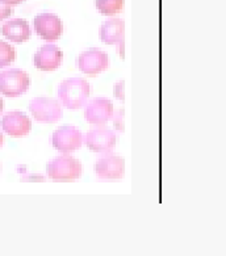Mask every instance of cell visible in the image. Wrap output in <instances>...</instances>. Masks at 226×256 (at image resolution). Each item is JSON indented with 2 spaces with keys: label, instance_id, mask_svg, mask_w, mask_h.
Wrapping results in <instances>:
<instances>
[{
  "label": "cell",
  "instance_id": "4fadbf2b",
  "mask_svg": "<svg viewBox=\"0 0 226 256\" xmlns=\"http://www.w3.org/2000/svg\"><path fill=\"white\" fill-rule=\"evenodd\" d=\"M0 126L12 137H22L32 130V121L22 112H10L0 120Z\"/></svg>",
  "mask_w": 226,
  "mask_h": 256
},
{
  "label": "cell",
  "instance_id": "5bb4252c",
  "mask_svg": "<svg viewBox=\"0 0 226 256\" xmlns=\"http://www.w3.org/2000/svg\"><path fill=\"white\" fill-rule=\"evenodd\" d=\"M0 33L12 42L22 44L28 41L32 36V29L29 24L22 18H14L10 20L0 28Z\"/></svg>",
  "mask_w": 226,
  "mask_h": 256
},
{
  "label": "cell",
  "instance_id": "ffe728a7",
  "mask_svg": "<svg viewBox=\"0 0 226 256\" xmlns=\"http://www.w3.org/2000/svg\"><path fill=\"white\" fill-rule=\"evenodd\" d=\"M3 4H7V6H18V4L22 3V2H25V0H0Z\"/></svg>",
  "mask_w": 226,
  "mask_h": 256
},
{
  "label": "cell",
  "instance_id": "3957f363",
  "mask_svg": "<svg viewBox=\"0 0 226 256\" xmlns=\"http://www.w3.org/2000/svg\"><path fill=\"white\" fill-rule=\"evenodd\" d=\"M30 86V78L22 68H8L0 72V94L7 98L24 95Z\"/></svg>",
  "mask_w": 226,
  "mask_h": 256
},
{
  "label": "cell",
  "instance_id": "d6986e66",
  "mask_svg": "<svg viewBox=\"0 0 226 256\" xmlns=\"http://www.w3.org/2000/svg\"><path fill=\"white\" fill-rule=\"evenodd\" d=\"M122 88H124V82H120L118 84L114 87L116 90V96L117 98H120V100H124V94H122Z\"/></svg>",
  "mask_w": 226,
  "mask_h": 256
},
{
  "label": "cell",
  "instance_id": "6da1fadb",
  "mask_svg": "<svg viewBox=\"0 0 226 256\" xmlns=\"http://www.w3.org/2000/svg\"><path fill=\"white\" fill-rule=\"evenodd\" d=\"M58 98L68 109H80L87 104L91 94L90 83L82 78H70L58 86Z\"/></svg>",
  "mask_w": 226,
  "mask_h": 256
},
{
  "label": "cell",
  "instance_id": "ac0fdd59",
  "mask_svg": "<svg viewBox=\"0 0 226 256\" xmlns=\"http://www.w3.org/2000/svg\"><path fill=\"white\" fill-rule=\"evenodd\" d=\"M14 12V10L11 8V6H7V4H3L0 2V22L4 20V18H10Z\"/></svg>",
  "mask_w": 226,
  "mask_h": 256
},
{
  "label": "cell",
  "instance_id": "e0dca14e",
  "mask_svg": "<svg viewBox=\"0 0 226 256\" xmlns=\"http://www.w3.org/2000/svg\"><path fill=\"white\" fill-rule=\"evenodd\" d=\"M122 114H124V110L122 109H120L118 112H113L112 117H110V120L113 121V124H114V126H116V129L118 130V132H124V122H122Z\"/></svg>",
  "mask_w": 226,
  "mask_h": 256
},
{
  "label": "cell",
  "instance_id": "7402d4cb",
  "mask_svg": "<svg viewBox=\"0 0 226 256\" xmlns=\"http://www.w3.org/2000/svg\"><path fill=\"white\" fill-rule=\"evenodd\" d=\"M3 144H4V137H3V134L0 133V148L3 146Z\"/></svg>",
  "mask_w": 226,
  "mask_h": 256
},
{
  "label": "cell",
  "instance_id": "ba28073f",
  "mask_svg": "<svg viewBox=\"0 0 226 256\" xmlns=\"http://www.w3.org/2000/svg\"><path fill=\"white\" fill-rule=\"evenodd\" d=\"M79 70L87 75H98L106 70L110 64V60L106 52L100 49H90L82 53L76 60Z\"/></svg>",
  "mask_w": 226,
  "mask_h": 256
},
{
  "label": "cell",
  "instance_id": "5b68a950",
  "mask_svg": "<svg viewBox=\"0 0 226 256\" xmlns=\"http://www.w3.org/2000/svg\"><path fill=\"white\" fill-rule=\"evenodd\" d=\"M84 142V137L79 129L75 126H60L54 132L52 144L54 148H56L64 154H70L72 151L82 148Z\"/></svg>",
  "mask_w": 226,
  "mask_h": 256
},
{
  "label": "cell",
  "instance_id": "9c48e42d",
  "mask_svg": "<svg viewBox=\"0 0 226 256\" xmlns=\"http://www.w3.org/2000/svg\"><path fill=\"white\" fill-rule=\"evenodd\" d=\"M95 172L99 179L118 180L124 176L125 162L118 155H104L95 163Z\"/></svg>",
  "mask_w": 226,
  "mask_h": 256
},
{
  "label": "cell",
  "instance_id": "8fae6325",
  "mask_svg": "<svg viewBox=\"0 0 226 256\" xmlns=\"http://www.w3.org/2000/svg\"><path fill=\"white\" fill-rule=\"evenodd\" d=\"M125 24L121 18H110L100 26V40L106 45H116L118 53L124 58Z\"/></svg>",
  "mask_w": 226,
  "mask_h": 256
},
{
  "label": "cell",
  "instance_id": "7a4b0ae2",
  "mask_svg": "<svg viewBox=\"0 0 226 256\" xmlns=\"http://www.w3.org/2000/svg\"><path fill=\"white\" fill-rule=\"evenodd\" d=\"M46 172L54 182H74L83 174V166L70 155H60L48 163Z\"/></svg>",
  "mask_w": 226,
  "mask_h": 256
},
{
  "label": "cell",
  "instance_id": "44dd1931",
  "mask_svg": "<svg viewBox=\"0 0 226 256\" xmlns=\"http://www.w3.org/2000/svg\"><path fill=\"white\" fill-rule=\"evenodd\" d=\"M3 109H4V102H3V98H0V113L3 112Z\"/></svg>",
  "mask_w": 226,
  "mask_h": 256
},
{
  "label": "cell",
  "instance_id": "2e32d148",
  "mask_svg": "<svg viewBox=\"0 0 226 256\" xmlns=\"http://www.w3.org/2000/svg\"><path fill=\"white\" fill-rule=\"evenodd\" d=\"M16 60V50L8 42L0 41V68L11 64Z\"/></svg>",
  "mask_w": 226,
  "mask_h": 256
},
{
  "label": "cell",
  "instance_id": "8992f818",
  "mask_svg": "<svg viewBox=\"0 0 226 256\" xmlns=\"http://www.w3.org/2000/svg\"><path fill=\"white\" fill-rule=\"evenodd\" d=\"M84 142L87 148L94 152H110L114 148L117 142V134L104 125L90 130L86 134Z\"/></svg>",
  "mask_w": 226,
  "mask_h": 256
},
{
  "label": "cell",
  "instance_id": "9a60e30c",
  "mask_svg": "<svg viewBox=\"0 0 226 256\" xmlns=\"http://www.w3.org/2000/svg\"><path fill=\"white\" fill-rule=\"evenodd\" d=\"M96 8L104 16H114L124 8V0H96Z\"/></svg>",
  "mask_w": 226,
  "mask_h": 256
},
{
  "label": "cell",
  "instance_id": "277c9868",
  "mask_svg": "<svg viewBox=\"0 0 226 256\" xmlns=\"http://www.w3.org/2000/svg\"><path fill=\"white\" fill-rule=\"evenodd\" d=\"M29 110L37 121L54 124L64 117L60 102L53 98H36L29 104Z\"/></svg>",
  "mask_w": 226,
  "mask_h": 256
},
{
  "label": "cell",
  "instance_id": "30bf717a",
  "mask_svg": "<svg viewBox=\"0 0 226 256\" xmlns=\"http://www.w3.org/2000/svg\"><path fill=\"white\" fill-rule=\"evenodd\" d=\"M113 112H114V108L110 100L106 98H96L86 106L84 117L92 125L102 126L110 121Z\"/></svg>",
  "mask_w": 226,
  "mask_h": 256
},
{
  "label": "cell",
  "instance_id": "7c38bea8",
  "mask_svg": "<svg viewBox=\"0 0 226 256\" xmlns=\"http://www.w3.org/2000/svg\"><path fill=\"white\" fill-rule=\"evenodd\" d=\"M34 66L42 71H54L64 62V52L56 45L41 46L34 54Z\"/></svg>",
  "mask_w": 226,
  "mask_h": 256
},
{
  "label": "cell",
  "instance_id": "52a82bcc",
  "mask_svg": "<svg viewBox=\"0 0 226 256\" xmlns=\"http://www.w3.org/2000/svg\"><path fill=\"white\" fill-rule=\"evenodd\" d=\"M34 30L42 40L54 42L64 33V24L54 14H40L34 18Z\"/></svg>",
  "mask_w": 226,
  "mask_h": 256
}]
</instances>
